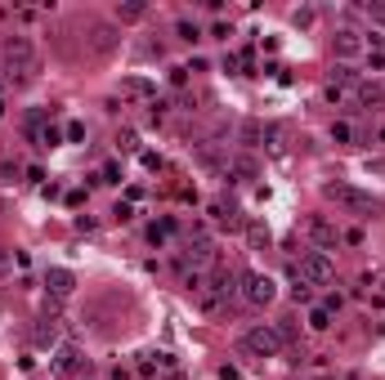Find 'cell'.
Listing matches in <instances>:
<instances>
[{
    "label": "cell",
    "instance_id": "cell-1",
    "mask_svg": "<svg viewBox=\"0 0 385 380\" xmlns=\"http://www.w3.org/2000/svg\"><path fill=\"white\" fill-rule=\"evenodd\" d=\"M5 63H9V81H27V76L36 72V63H41L36 41L32 36H9L5 41Z\"/></svg>",
    "mask_w": 385,
    "mask_h": 380
},
{
    "label": "cell",
    "instance_id": "cell-2",
    "mask_svg": "<svg viewBox=\"0 0 385 380\" xmlns=\"http://www.w3.org/2000/svg\"><path fill=\"white\" fill-rule=\"evenodd\" d=\"M323 193L332 197L336 206H345L350 215H377V197H372V193H359L354 184H327Z\"/></svg>",
    "mask_w": 385,
    "mask_h": 380
},
{
    "label": "cell",
    "instance_id": "cell-3",
    "mask_svg": "<svg viewBox=\"0 0 385 380\" xmlns=\"http://www.w3.org/2000/svg\"><path fill=\"white\" fill-rule=\"evenodd\" d=\"M242 349H247L251 358H278L283 354V336H278V327H251L247 336H242Z\"/></svg>",
    "mask_w": 385,
    "mask_h": 380
},
{
    "label": "cell",
    "instance_id": "cell-4",
    "mask_svg": "<svg viewBox=\"0 0 385 380\" xmlns=\"http://www.w3.org/2000/svg\"><path fill=\"white\" fill-rule=\"evenodd\" d=\"M274 296H278V282L269 278V273H260V269L242 273V300H247V304L265 309V304H274Z\"/></svg>",
    "mask_w": 385,
    "mask_h": 380
},
{
    "label": "cell",
    "instance_id": "cell-5",
    "mask_svg": "<svg viewBox=\"0 0 385 380\" xmlns=\"http://www.w3.org/2000/svg\"><path fill=\"white\" fill-rule=\"evenodd\" d=\"M300 282L305 287H327V282L336 278V264H332V255H323V251H309L305 260H300Z\"/></svg>",
    "mask_w": 385,
    "mask_h": 380
},
{
    "label": "cell",
    "instance_id": "cell-6",
    "mask_svg": "<svg viewBox=\"0 0 385 380\" xmlns=\"http://www.w3.org/2000/svg\"><path fill=\"white\" fill-rule=\"evenodd\" d=\"M184 264H193V273L215 264V242L206 237V228H193L189 233V242H184Z\"/></svg>",
    "mask_w": 385,
    "mask_h": 380
},
{
    "label": "cell",
    "instance_id": "cell-7",
    "mask_svg": "<svg viewBox=\"0 0 385 380\" xmlns=\"http://www.w3.org/2000/svg\"><path fill=\"white\" fill-rule=\"evenodd\" d=\"M305 237H309V242H314L323 255H327V251H336V242H341L336 224H327L323 215H309V220H305Z\"/></svg>",
    "mask_w": 385,
    "mask_h": 380
},
{
    "label": "cell",
    "instance_id": "cell-8",
    "mask_svg": "<svg viewBox=\"0 0 385 380\" xmlns=\"http://www.w3.org/2000/svg\"><path fill=\"white\" fill-rule=\"evenodd\" d=\"M332 50H336V59H354V54H363L368 45H363V32H354V27H341V32L332 36Z\"/></svg>",
    "mask_w": 385,
    "mask_h": 380
},
{
    "label": "cell",
    "instance_id": "cell-9",
    "mask_svg": "<svg viewBox=\"0 0 385 380\" xmlns=\"http://www.w3.org/2000/svg\"><path fill=\"white\" fill-rule=\"evenodd\" d=\"M81 367H86V358H81V349L72 345V340L54 349V372H59V376H77Z\"/></svg>",
    "mask_w": 385,
    "mask_h": 380
},
{
    "label": "cell",
    "instance_id": "cell-10",
    "mask_svg": "<svg viewBox=\"0 0 385 380\" xmlns=\"http://www.w3.org/2000/svg\"><path fill=\"white\" fill-rule=\"evenodd\" d=\"M121 99L153 103V99H157V90H153V81H148V76H126V81H121Z\"/></svg>",
    "mask_w": 385,
    "mask_h": 380
},
{
    "label": "cell",
    "instance_id": "cell-11",
    "mask_svg": "<svg viewBox=\"0 0 385 380\" xmlns=\"http://www.w3.org/2000/svg\"><path fill=\"white\" fill-rule=\"evenodd\" d=\"M112 50H117V27L99 23L95 32H90V54H99V59H103V54H112Z\"/></svg>",
    "mask_w": 385,
    "mask_h": 380
},
{
    "label": "cell",
    "instance_id": "cell-12",
    "mask_svg": "<svg viewBox=\"0 0 385 380\" xmlns=\"http://www.w3.org/2000/svg\"><path fill=\"white\" fill-rule=\"evenodd\" d=\"M72 287H77V278H72L68 269H50L45 273V291H50L54 300H63V296H72Z\"/></svg>",
    "mask_w": 385,
    "mask_h": 380
},
{
    "label": "cell",
    "instance_id": "cell-13",
    "mask_svg": "<svg viewBox=\"0 0 385 380\" xmlns=\"http://www.w3.org/2000/svg\"><path fill=\"white\" fill-rule=\"evenodd\" d=\"M269 135H274V126H265V121H242V126H238V139L247 148H260Z\"/></svg>",
    "mask_w": 385,
    "mask_h": 380
},
{
    "label": "cell",
    "instance_id": "cell-14",
    "mask_svg": "<svg viewBox=\"0 0 385 380\" xmlns=\"http://www.w3.org/2000/svg\"><path fill=\"white\" fill-rule=\"evenodd\" d=\"M139 372L144 376H175V358L171 354H144V363H139Z\"/></svg>",
    "mask_w": 385,
    "mask_h": 380
},
{
    "label": "cell",
    "instance_id": "cell-15",
    "mask_svg": "<svg viewBox=\"0 0 385 380\" xmlns=\"http://www.w3.org/2000/svg\"><path fill=\"white\" fill-rule=\"evenodd\" d=\"M144 18H148L144 0H121L117 5V23H144Z\"/></svg>",
    "mask_w": 385,
    "mask_h": 380
},
{
    "label": "cell",
    "instance_id": "cell-16",
    "mask_svg": "<svg viewBox=\"0 0 385 380\" xmlns=\"http://www.w3.org/2000/svg\"><path fill=\"white\" fill-rule=\"evenodd\" d=\"M36 345H41V349L59 345V318H41V327H36Z\"/></svg>",
    "mask_w": 385,
    "mask_h": 380
},
{
    "label": "cell",
    "instance_id": "cell-17",
    "mask_svg": "<svg viewBox=\"0 0 385 380\" xmlns=\"http://www.w3.org/2000/svg\"><path fill=\"white\" fill-rule=\"evenodd\" d=\"M354 99H359V108H381V103H385V90H381V85H359V90H354Z\"/></svg>",
    "mask_w": 385,
    "mask_h": 380
},
{
    "label": "cell",
    "instance_id": "cell-18",
    "mask_svg": "<svg viewBox=\"0 0 385 380\" xmlns=\"http://www.w3.org/2000/svg\"><path fill=\"white\" fill-rule=\"evenodd\" d=\"M229 175H238V179H247V184H251V179H260V166L251 157H233L229 161Z\"/></svg>",
    "mask_w": 385,
    "mask_h": 380
},
{
    "label": "cell",
    "instance_id": "cell-19",
    "mask_svg": "<svg viewBox=\"0 0 385 380\" xmlns=\"http://www.w3.org/2000/svg\"><path fill=\"white\" fill-rule=\"evenodd\" d=\"M27 135L36 139V148H59V144H63V130H54V126H41V130H27Z\"/></svg>",
    "mask_w": 385,
    "mask_h": 380
},
{
    "label": "cell",
    "instance_id": "cell-20",
    "mask_svg": "<svg viewBox=\"0 0 385 380\" xmlns=\"http://www.w3.org/2000/svg\"><path fill=\"white\" fill-rule=\"evenodd\" d=\"M309 327L327 331V327H332V309H327V304H314V309H309Z\"/></svg>",
    "mask_w": 385,
    "mask_h": 380
},
{
    "label": "cell",
    "instance_id": "cell-21",
    "mask_svg": "<svg viewBox=\"0 0 385 380\" xmlns=\"http://www.w3.org/2000/svg\"><path fill=\"white\" fill-rule=\"evenodd\" d=\"M247 242L256 246V251H265V246H269V228L265 224H247Z\"/></svg>",
    "mask_w": 385,
    "mask_h": 380
},
{
    "label": "cell",
    "instance_id": "cell-22",
    "mask_svg": "<svg viewBox=\"0 0 385 380\" xmlns=\"http://www.w3.org/2000/svg\"><path fill=\"white\" fill-rule=\"evenodd\" d=\"M354 81H359V72H354L350 63H341V68H336V81H332V85H341V90H345V85H354Z\"/></svg>",
    "mask_w": 385,
    "mask_h": 380
},
{
    "label": "cell",
    "instance_id": "cell-23",
    "mask_svg": "<svg viewBox=\"0 0 385 380\" xmlns=\"http://www.w3.org/2000/svg\"><path fill=\"white\" fill-rule=\"evenodd\" d=\"M99 184H121V166L117 161H108V166L99 170Z\"/></svg>",
    "mask_w": 385,
    "mask_h": 380
},
{
    "label": "cell",
    "instance_id": "cell-24",
    "mask_svg": "<svg viewBox=\"0 0 385 380\" xmlns=\"http://www.w3.org/2000/svg\"><path fill=\"white\" fill-rule=\"evenodd\" d=\"M117 148H121V152H135V148H139V135H135V130H121V135H117Z\"/></svg>",
    "mask_w": 385,
    "mask_h": 380
},
{
    "label": "cell",
    "instance_id": "cell-25",
    "mask_svg": "<svg viewBox=\"0 0 385 380\" xmlns=\"http://www.w3.org/2000/svg\"><path fill=\"white\" fill-rule=\"evenodd\" d=\"M63 139H72V144H81V139H86V126H81V121H68V126H63Z\"/></svg>",
    "mask_w": 385,
    "mask_h": 380
},
{
    "label": "cell",
    "instance_id": "cell-26",
    "mask_svg": "<svg viewBox=\"0 0 385 380\" xmlns=\"http://www.w3.org/2000/svg\"><path fill=\"white\" fill-rule=\"evenodd\" d=\"M332 139H336V144H350V139H354V130L345 126V121H332Z\"/></svg>",
    "mask_w": 385,
    "mask_h": 380
},
{
    "label": "cell",
    "instance_id": "cell-27",
    "mask_svg": "<svg viewBox=\"0 0 385 380\" xmlns=\"http://www.w3.org/2000/svg\"><path fill=\"white\" fill-rule=\"evenodd\" d=\"M175 32H180L184 41H197V23H189V18H180V23H175Z\"/></svg>",
    "mask_w": 385,
    "mask_h": 380
},
{
    "label": "cell",
    "instance_id": "cell-28",
    "mask_svg": "<svg viewBox=\"0 0 385 380\" xmlns=\"http://www.w3.org/2000/svg\"><path fill=\"white\" fill-rule=\"evenodd\" d=\"M363 14H368L377 27H385V5H363Z\"/></svg>",
    "mask_w": 385,
    "mask_h": 380
},
{
    "label": "cell",
    "instance_id": "cell-29",
    "mask_svg": "<svg viewBox=\"0 0 385 380\" xmlns=\"http://www.w3.org/2000/svg\"><path fill=\"white\" fill-rule=\"evenodd\" d=\"M368 68L372 72H385V50H368Z\"/></svg>",
    "mask_w": 385,
    "mask_h": 380
},
{
    "label": "cell",
    "instance_id": "cell-30",
    "mask_svg": "<svg viewBox=\"0 0 385 380\" xmlns=\"http://www.w3.org/2000/svg\"><path fill=\"white\" fill-rule=\"evenodd\" d=\"M291 296H296V304H309V300H314V291H309L305 282H296V287H291Z\"/></svg>",
    "mask_w": 385,
    "mask_h": 380
},
{
    "label": "cell",
    "instance_id": "cell-31",
    "mask_svg": "<svg viewBox=\"0 0 385 380\" xmlns=\"http://www.w3.org/2000/svg\"><path fill=\"white\" fill-rule=\"evenodd\" d=\"M171 85H175V90H184V85H189V68H171Z\"/></svg>",
    "mask_w": 385,
    "mask_h": 380
},
{
    "label": "cell",
    "instance_id": "cell-32",
    "mask_svg": "<svg viewBox=\"0 0 385 380\" xmlns=\"http://www.w3.org/2000/svg\"><path fill=\"white\" fill-rule=\"evenodd\" d=\"M323 94H327V103H341V99H345V90H341V85H327Z\"/></svg>",
    "mask_w": 385,
    "mask_h": 380
},
{
    "label": "cell",
    "instance_id": "cell-33",
    "mask_svg": "<svg viewBox=\"0 0 385 380\" xmlns=\"http://www.w3.org/2000/svg\"><path fill=\"white\" fill-rule=\"evenodd\" d=\"M139 161H144L148 170H162V157H157V152H144V157H139Z\"/></svg>",
    "mask_w": 385,
    "mask_h": 380
},
{
    "label": "cell",
    "instance_id": "cell-34",
    "mask_svg": "<svg viewBox=\"0 0 385 380\" xmlns=\"http://www.w3.org/2000/svg\"><path fill=\"white\" fill-rule=\"evenodd\" d=\"M9 269H14V255H9V251H0V278H5Z\"/></svg>",
    "mask_w": 385,
    "mask_h": 380
},
{
    "label": "cell",
    "instance_id": "cell-35",
    "mask_svg": "<svg viewBox=\"0 0 385 380\" xmlns=\"http://www.w3.org/2000/svg\"><path fill=\"white\" fill-rule=\"evenodd\" d=\"M220 380H238V367H220Z\"/></svg>",
    "mask_w": 385,
    "mask_h": 380
},
{
    "label": "cell",
    "instance_id": "cell-36",
    "mask_svg": "<svg viewBox=\"0 0 385 380\" xmlns=\"http://www.w3.org/2000/svg\"><path fill=\"white\" fill-rule=\"evenodd\" d=\"M0 117H5V94H0Z\"/></svg>",
    "mask_w": 385,
    "mask_h": 380
},
{
    "label": "cell",
    "instance_id": "cell-37",
    "mask_svg": "<svg viewBox=\"0 0 385 380\" xmlns=\"http://www.w3.org/2000/svg\"><path fill=\"white\" fill-rule=\"evenodd\" d=\"M381 144H385V130H381Z\"/></svg>",
    "mask_w": 385,
    "mask_h": 380
},
{
    "label": "cell",
    "instance_id": "cell-38",
    "mask_svg": "<svg viewBox=\"0 0 385 380\" xmlns=\"http://www.w3.org/2000/svg\"><path fill=\"white\" fill-rule=\"evenodd\" d=\"M0 90H5V81H0Z\"/></svg>",
    "mask_w": 385,
    "mask_h": 380
}]
</instances>
